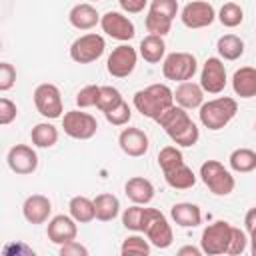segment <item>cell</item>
I'll return each mask as SVG.
<instances>
[{"instance_id": "obj_1", "label": "cell", "mask_w": 256, "mask_h": 256, "mask_svg": "<svg viewBox=\"0 0 256 256\" xmlns=\"http://www.w3.org/2000/svg\"><path fill=\"white\" fill-rule=\"evenodd\" d=\"M160 124V128L170 136V140L176 146H194L200 138V130L198 126L192 122V118L188 116L186 108L174 104L170 106L166 112H162V116L156 120Z\"/></svg>"}, {"instance_id": "obj_2", "label": "cell", "mask_w": 256, "mask_h": 256, "mask_svg": "<svg viewBox=\"0 0 256 256\" xmlns=\"http://www.w3.org/2000/svg\"><path fill=\"white\" fill-rule=\"evenodd\" d=\"M132 104L142 116L158 120L162 112L174 106V90H170L166 84H150L134 94Z\"/></svg>"}, {"instance_id": "obj_3", "label": "cell", "mask_w": 256, "mask_h": 256, "mask_svg": "<svg viewBox=\"0 0 256 256\" xmlns=\"http://www.w3.org/2000/svg\"><path fill=\"white\" fill-rule=\"evenodd\" d=\"M238 112V102L230 96H218L214 100L204 102L198 108V118L200 124L208 130H222L224 126L230 124V120Z\"/></svg>"}, {"instance_id": "obj_4", "label": "cell", "mask_w": 256, "mask_h": 256, "mask_svg": "<svg viewBox=\"0 0 256 256\" xmlns=\"http://www.w3.org/2000/svg\"><path fill=\"white\" fill-rule=\"evenodd\" d=\"M142 232L146 234V238L150 240L152 246L164 250L172 244L174 234H172V226L168 224L166 216L156 210V208H144V218H142Z\"/></svg>"}, {"instance_id": "obj_5", "label": "cell", "mask_w": 256, "mask_h": 256, "mask_svg": "<svg viewBox=\"0 0 256 256\" xmlns=\"http://www.w3.org/2000/svg\"><path fill=\"white\" fill-rule=\"evenodd\" d=\"M200 180L216 196H228L234 192L236 186V180L230 174V170L224 168V164H220L218 160H206L200 166Z\"/></svg>"}, {"instance_id": "obj_6", "label": "cell", "mask_w": 256, "mask_h": 256, "mask_svg": "<svg viewBox=\"0 0 256 256\" xmlns=\"http://www.w3.org/2000/svg\"><path fill=\"white\" fill-rule=\"evenodd\" d=\"M232 224L226 220H216L212 224H208L202 230L200 236V248L204 254L208 256H220L228 252L230 246V238H232Z\"/></svg>"}, {"instance_id": "obj_7", "label": "cell", "mask_w": 256, "mask_h": 256, "mask_svg": "<svg viewBox=\"0 0 256 256\" xmlns=\"http://www.w3.org/2000/svg\"><path fill=\"white\" fill-rule=\"evenodd\" d=\"M198 70V62L190 52H170L162 60V74L172 82L192 80Z\"/></svg>"}, {"instance_id": "obj_8", "label": "cell", "mask_w": 256, "mask_h": 256, "mask_svg": "<svg viewBox=\"0 0 256 256\" xmlns=\"http://www.w3.org/2000/svg\"><path fill=\"white\" fill-rule=\"evenodd\" d=\"M104 50H106L104 38L96 32H90V34L78 36L70 44V58L76 64H92L104 54Z\"/></svg>"}, {"instance_id": "obj_9", "label": "cell", "mask_w": 256, "mask_h": 256, "mask_svg": "<svg viewBox=\"0 0 256 256\" xmlns=\"http://www.w3.org/2000/svg\"><path fill=\"white\" fill-rule=\"evenodd\" d=\"M34 106L44 118H50V120L60 118L64 112L60 88L56 84H50V82L38 84L34 90Z\"/></svg>"}, {"instance_id": "obj_10", "label": "cell", "mask_w": 256, "mask_h": 256, "mask_svg": "<svg viewBox=\"0 0 256 256\" xmlns=\"http://www.w3.org/2000/svg\"><path fill=\"white\" fill-rule=\"evenodd\" d=\"M62 128H64V134L74 140H90L98 130V122L88 112L70 110L62 116Z\"/></svg>"}, {"instance_id": "obj_11", "label": "cell", "mask_w": 256, "mask_h": 256, "mask_svg": "<svg viewBox=\"0 0 256 256\" xmlns=\"http://www.w3.org/2000/svg\"><path fill=\"white\" fill-rule=\"evenodd\" d=\"M136 62H138V52L130 44H120L110 52L106 60V70L114 78H126L134 72Z\"/></svg>"}, {"instance_id": "obj_12", "label": "cell", "mask_w": 256, "mask_h": 256, "mask_svg": "<svg viewBox=\"0 0 256 256\" xmlns=\"http://www.w3.org/2000/svg\"><path fill=\"white\" fill-rule=\"evenodd\" d=\"M180 20L186 28H192V30L206 28L216 20V10L206 0H192L182 8Z\"/></svg>"}, {"instance_id": "obj_13", "label": "cell", "mask_w": 256, "mask_h": 256, "mask_svg": "<svg viewBox=\"0 0 256 256\" xmlns=\"http://www.w3.org/2000/svg\"><path fill=\"white\" fill-rule=\"evenodd\" d=\"M100 26H102V32L106 36H110L114 40H120V42H130L136 36L134 22L126 14L116 12V10H108L100 18Z\"/></svg>"}, {"instance_id": "obj_14", "label": "cell", "mask_w": 256, "mask_h": 256, "mask_svg": "<svg viewBox=\"0 0 256 256\" xmlns=\"http://www.w3.org/2000/svg\"><path fill=\"white\" fill-rule=\"evenodd\" d=\"M226 68H224V62L222 58H216V56H210L206 58L204 66H202V72H200V86L204 92L208 94H220L226 86Z\"/></svg>"}, {"instance_id": "obj_15", "label": "cell", "mask_w": 256, "mask_h": 256, "mask_svg": "<svg viewBox=\"0 0 256 256\" xmlns=\"http://www.w3.org/2000/svg\"><path fill=\"white\" fill-rule=\"evenodd\" d=\"M6 162H8V168L14 174L26 176V174L36 172V168H38V154L28 144H16V146H12L8 150Z\"/></svg>"}, {"instance_id": "obj_16", "label": "cell", "mask_w": 256, "mask_h": 256, "mask_svg": "<svg viewBox=\"0 0 256 256\" xmlns=\"http://www.w3.org/2000/svg\"><path fill=\"white\" fill-rule=\"evenodd\" d=\"M78 222L72 218V216H66V214H58L54 218H50L48 222V228H46V236L52 244H66V242H72L76 240L78 236Z\"/></svg>"}, {"instance_id": "obj_17", "label": "cell", "mask_w": 256, "mask_h": 256, "mask_svg": "<svg viewBox=\"0 0 256 256\" xmlns=\"http://www.w3.org/2000/svg\"><path fill=\"white\" fill-rule=\"evenodd\" d=\"M118 144H120V150L126 154V156H132V158H140L148 152V136L144 130L140 128H134V126H128L120 132L118 136Z\"/></svg>"}, {"instance_id": "obj_18", "label": "cell", "mask_w": 256, "mask_h": 256, "mask_svg": "<svg viewBox=\"0 0 256 256\" xmlns=\"http://www.w3.org/2000/svg\"><path fill=\"white\" fill-rule=\"evenodd\" d=\"M52 212V202L44 194H32L22 204V216L28 224H44Z\"/></svg>"}, {"instance_id": "obj_19", "label": "cell", "mask_w": 256, "mask_h": 256, "mask_svg": "<svg viewBox=\"0 0 256 256\" xmlns=\"http://www.w3.org/2000/svg\"><path fill=\"white\" fill-rule=\"evenodd\" d=\"M174 102L186 110H194V108H200L204 104V90L200 84L192 82V80H186V82H180L174 90Z\"/></svg>"}, {"instance_id": "obj_20", "label": "cell", "mask_w": 256, "mask_h": 256, "mask_svg": "<svg viewBox=\"0 0 256 256\" xmlns=\"http://www.w3.org/2000/svg\"><path fill=\"white\" fill-rule=\"evenodd\" d=\"M154 184L142 176H132L124 184V194L128 196V200H132V204H150L154 200Z\"/></svg>"}, {"instance_id": "obj_21", "label": "cell", "mask_w": 256, "mask_h": 256, "mask_svg": "<svg viewBox=\"0 0 256 256\" xmlns=\"http://www.w3.org/2000/svg\"><path fill=\"white\" fill-rule=\"evenodd\" d=\"M100 18L102 16L90 2H80V4L72 6V10L68 12V22L76 30H90L100 22Z\"/></svg>"}, {"instance_id": "obj_22", "label": "cell", "mask_w": 256, "mask_h": 256, "mask_svg": "<svg viewBox=\"0 0 256 256\" xmlns=\"http://www.w3.org/2000/svg\"><path fill=\"white\" fill-rule=\"evenodd\" d=\"M170 216L174 220V224H178L180 228H196L202 224V212L196 204L192 202H178L170 208Z\"/></svg>"}, {"instance_id": "obj_23", "label": "cell", "mask_w": 256, "mask_h": 256, "mask_svg": "<svg viewBox=\"0 0 256 256\" xmlns=\"http://www.w3.org/2000/svg\"><path fill=\"white\" fill-rule=\"evenodd\" d=\"M232 90L240 98H254L256 96V68L242 66L232 76Z\"/></svg>"}, {"instance_id": "obj_24", "label": "cell", "mask_w": 256, "mask_h": 256, "mask_svg": "<svg viewBox=\"0 0 256 256\" xmlns=\"http://www.w3.org/2000/svg\"><path fill=\"white\" fill-rule=\"evenodd\" d=\"M138 52H140V56H142L146 62H150V64H158L160 60H164V54H166V42H164V36L148 34L146 38H142Z\"/></svg>"}, {"instance_id": "obj_25", "label": "cell", "mask_w": 256, "mask_h": 256, "mask_svg": "<svg viewBox=\"0 0 256 256\" xmlns=\"http://www.w3.org/2000/svg\"><path fill=\"white\" fill-rule=\"evenodd\" d=\"M164 180H166V184H168L170 188H174V190H188V188H192V186L196 184V174H194L192 168H188L186 162H184V164H180V166H176V168L164 172Z\"/></svg>"}, {"instance_id": "obj_26", "label": "cell", "mask_w": 256, "mask_h": 256, "mask_svg": "<svg viewBox=\"0 0 256 256\" xmlns=\"http://www.w3.org/2000/svg\"><path fill=\"white\" fill-rule=\"evenodd\" d=\"M94 208H96V218L100 222H110L120 214V200L110 192H102L94 198Z\"/></svg>"}, {"instance_id": "obj_27", "label": "cell", "mask_w": 256, "mask_h": 256, "mask_svg": "<svg viewBox=\"0 0 256 256\" xmlns=\"http://www.w3.org/2000/svg\"><path fill=\"white\" fill-rule=\"evenodd\" d=\"M216 50L222 60H238L244 54V40L236 34H224L216 42Z\"/></svg>"}, {"instance_id": "obj_28", "label": "cell", "mask_w": 256, "mask_h": 256, "mask_svg": "<svg viewBox=\"0 0 256 256\" xmlns=\"http://www.w3.org/2000/svg\"><path fill=\"white\" fill-rule=\"evenodd\" d=\"M70 216L78 222V224H88L96 218V208H94V200L86 198V196H74L68 204Z\"/></svg>"}, {"instance_id": "obj_29", "label": "cell", "mask_w": 256, "mask_h": 256, "mask_svg": "<svg viewBox=\"0 0 256 256\" xmlns=\"http://www.w3.org/2000/svg\"><path fill=\"white\" fill-rule=\"evenodd\" d=\"M30 140L36 148H52L58 142V128L50 122H40L30 130Z\"/></svg>"}, {"instance_id": "obj_30", "label": "cell", "mask_w": 256, "mask_h": 256, "mask_svg": "<svg viewBox=\"0 0 256 256\" xmlns=\"http://www.w3.org/2000/svg\"><path fill=\"white\" fill-rule=\"evenodd\" d=\"M228 162H230V168L238 174L252 172L256 168V152L250 148H236V150H232Z\"/></svg>"}, {"instance_id": "obj_31", "label": "cell", "mask_w": 256, "mask_h": 256, "mask_svg": "<svg viewBox=\"0 0 256 256\" xmlns=\"http://www.w3.org/2000/svg\"><path fill=\"white\" fill-rule=\"evenodd\" d=\"M216 18L220 20L222 26H226V28H236V26H240L242 20H244V10H242V6L236 4V2H226V4H222V8L218 10Z\"/></svg>"}, {"instance_id": "obj_32", "label": "cell", "mask_w": 256, "mask_h": 256, "mask_svg": "<svg viewBox=\"0 0 256 256\" xmlns=\"http://www.w3.org/2000/svg\"><path fill=\"white\" fill-rule=\"evenodd\" d=\"M144 26L150 34H156V36H166L172 28V20L168 16H162L154 10H148L146 14V20H144Z\"/></svg>"}, {"instance_id": "obj_33", "label": "cell", "mask_w": 256, "mask_h": 256, "mask_svg": "<svg viewBox=\"0 0 256 256\" xmlns=\"http://www.w3.org/2000/svg\"><path fill=\"white\" fill-rule=\"evenodd\" d=\"M120 252H122L124 256H128V254L148 256V254H150V240L144 238V236H140V234H132V236H128V238L122 242Z\"/></svg>"}, {"instance_id": "obj_34", "label": "cell", "mask_w": 256, "mask_h": 256, "mask_svg": "<svg viewBox=\"0 0 256 256\" xmlns=\"http://www.w3.org/2000/svg\"><path fill=\"white\" fill-rule=\"evenodd\" d=\"M122 100H124V98H122V94H120L118 88H114V86H100L96 108H98L100 112H108V110L116 108Z\"/></svg>"}, {"instance_id": "obj_35", "label": "cell", "mask_w": 256, "mask_h": 256, "mask_svg": "<svg viewBox=\"0 0 256 256\" xmlns=\"http://www.w3.org/2000/svg\"><path fill=\"white\" fill-rule=\"evenodd\" d=\"M180 164H184V156H182L180 148H176V146H164L158 152V166H160L162 174L168 172V170H172V168H176V166H180Z\"/></svg>"}, {"instance_id": "obj_36", "label": "cell", "mask_w": 256, "mask_h": 256, "mask_svg": "<svg viewBox=\"0 0 256 256\" xmlns=\"http://www.w3.org/2000/svg\"><path fill=\"white\" fill-rule=\"evenodd\" d=\"M142 218H144V206L142 204H132L122 212V224L126 230L132 232H142Z\"/></svg>"}, {"instance_id": "obj_37", "label": "cell", "mask_w": 256, "mask_h": 256, "mask_svg": "<svg viewBox=\"0 0 256 256\" xmlns=\"http://www.w3.org/2000/svg\"><path fill=\"white\" fill-rule=\"evenodd\" d=\"M104 118H106V122H108V124H112V126H124V124H128V122H130V118H132V110H130L128 102H126V100H122L116 108H112V110L104 112Z\"/></svg>"}, {"instance_id": "obj_38", "label": "cell", "mask_w": 256, "mask_h": 256, "mask_svg": "<svg viewBox=\"0 0 256 256\" xmlns=\"http://www.w3.org/2000/svg\"><path fill=\"white\" fill-rule=\"evenodd\" d=\"M98 92H100V86H96V84L84 86V88L76 94V104H78V108L96 106V102H98Z\"/></svg>"}, {"instance_id": "obj_39", "label": "cell", "mask_w": 256, "mask_h": 256, "mask_svg": "<svg viewBox=\"0 0 256 256\" xmlns=\"http://www.w3.org/2000/svg\"><path fill=\"white\" fill-rule=\"evenodd\" d=\"M248 246V238H246V232L240 230V228H232V238H230V246H228V252L230 256H238L246 250Z\"/></svg>"}, {"instance_id": "obj_40", "label": "cell", "mask_w": 256, "mask_h": 256, "mask_svg": "<svg viewBox=\"0 0 256 256\" xmlns=\"http://www.w3.org/2000/svg\"><path fill=\"white\" fill-rule=\"evenodd\" d=\"M148 10H154L162 16H168L170 20H174L178 14V0H152Z\"/></svg>"}, {"instance_id": "obj_41", "label": "cell", "mask_w": 256, "mask_h": 256, "mask_svg": "<svg viewBox=\"0 0 256 256\" xmlns=\"http://www.w3.org/2000/svg\"><path fill=\"white\" fill-rule=\"evenodd\" d=\"M16 84V68L10 62H0V90L8 92Z\"/></svg>"}, {"instance_id": "obj_42", "label": "cell", "mask_w": 256, "mask_h": 256, "mask_svg": "<svg viewBox=\"0 0 256 256\" xmlns=\"http://www.w3.org/2000/svg\"><path fill=\"white\" fill-rule=\"evenodd\" d=\"M16 116H18L16 104L10 98H6V96L0 98V124L2 126H8V124H12L16 120Z\"/></svg>"}, {"instance_id": "obj_43", "label": "cell", "mask_w": 256, "mask_h": 256, "mask_svg": "<svg viewBox=\"0 0 256 256\" xmlns=\"http://www.w3.org/2000/svg\"><path fill=\"white\" fill-rule=\"evenodd\" d=\"M60 256H88V248L82 246L80 242L72 240L60 246Z\"/></svg>"}, {"instance_id": "obj_44", "label": "cell", "mask_w": 256, "mask_h": 256, "mask_svg": "<svg viewBox=\"0 0 256 256\" xmlns=\"http://www.w3.org/2000/svg\"><path fill=\"white\" fill-rule=\"evenodd\" d=\"M146 2L148 0H118L120 8L126 12V14H138L146 8Z\"/></svg>"}, {"instance_id": "obj_45", "label": "cell", "mask_w": 256, "mask_h": 256, "mask_svg": "<svg viewBox=\"0 0 256 256\" xmlns=\"http://www.w3.org/2000/svg\"><path fill=\"white\" fill-rule=\"evenodd\" d=\"M244 228H246V232H252L256 228V206L246 212V216H244Z\"/></svg>"}, {"instance_id": "obj_46", "label": "cell", "mask_w": 256, "mask_h": 256, "mask_svg": "<svg viewBox=\"0 0 256 256\" xmlns=\"http://www.w3.org/2000/svg\"><path fill=\"white\" fill-rule=\"evenodd\" d=\"M186 254H190V256H200V254H204V252H202V248H196V246H184V248L178 250V256H186Z\"/></svg>"}, {"instance_id": "obj_47", "label": "cell", "mask_w": 256, "mask_h": 256, "mask_svg": "<svg viewBox=\"0 0 256 256\" xmlns=\"http://www.w3.org/2000/svg\"><path fill=\"white\" fill-rule=\"evenodd\" d=\"M248 234H250V252L256 256V228L252 232H248Z\"/></svg>"}, {"instance_id": "obj_48", "label": "cell", "mask_w": 256, "mask_h": 256, "mask_svg": "<svg viewBox=\"0 0 256 256\" xmlns=\"http://www.w3.org/2000/svg\"><path fill=\"white\" fill-rule=\"evenodd\" d=\"M90 2H100V0H90Z\"/></svg>"}, {"instance_id": "obj_49", "label": "cell", "mask_w": 256, "mask_h": 256, "mask_svg": "<svg viewBox=\"0 0 256 256\" xmlns=\"http://www.w3.org/2000/svg\"><path fill=\"white\" fill-rule=\"evenodd\" d=\"M254 130H256V122H254Z\"/></svg>"}]
</instances>
